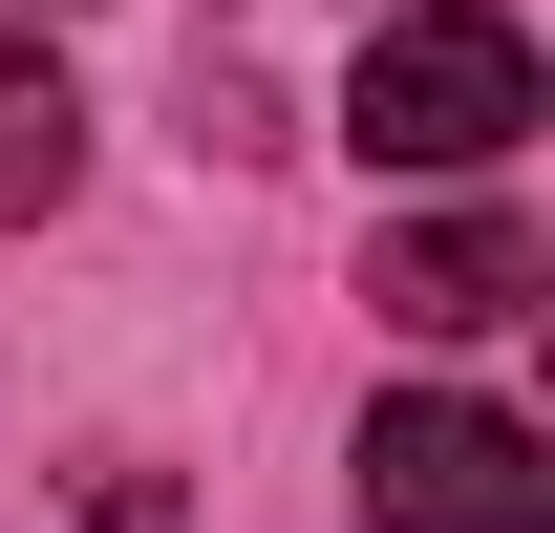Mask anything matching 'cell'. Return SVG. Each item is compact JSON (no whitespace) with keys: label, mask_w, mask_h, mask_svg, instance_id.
Here are the masks:
<instances>
[{"label":"cell","mask_w":555,"mask_h":533,"mask_svg":"<svg viewBox=\"0 0 555 533\" xmlns=\"http://www.w3.org/2000/svg\"><path fill=\"white\" fill-rule=\"evenodd\" d=\"M363 299H385L406 341H491L513 299H534V235H513V213H406V235L363 257Z\"/></svg>","instance_id":"3"},{"label":"cell","mask_w":555,"mask_h":533,"mask_svg":"<svg viewBox=\"0 0 555 533\" xmlns=\"http://www.w3.org/2000/svg\"><path fill=\"white\" fill-rule=\"evenodd\" d=\"M65 193H86V107H65L43 43H0V235H22V213H65Z\"/></svg>","instance_id":"4"},{"label":"cell","mask_w":555,"mask_h":533,"mask_svg":"<svg viewBox=\"0 0 555 533\" xmlns=\"http://www.w3.org/2000/svg\"><path fill=\"white\" fill-rule=\"evenodd\" d=\"M363 533H555V448L470 385L363 405Z\"/></svg>","instance_id":"2"},{"label":"cell","mask_w":555,"mask_h":533,"mask_svg":"<svg viewBox=\"0 0 555 533\" xmlns=\"http://www.w3.org/2000/svg\"><path fill=\"white\" fill-rule=\"evenodd\" d=\"M343 129H363V171H513V129H534V22H491V0H406V22L363 43Z\"/></svg>","instance_id":"1"}]
</instances>
